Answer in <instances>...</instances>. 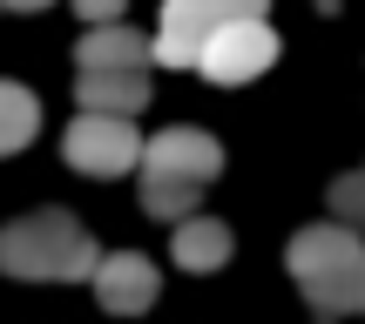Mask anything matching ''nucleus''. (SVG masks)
Returning <instances> with one entry per match:
<instances>
[{"mask_svg": "<svg viewBox=\"0 0 365 324\" xmlns=\"http://www.w3.org/2000/svg\"><path fill=\"white\" fill-rule=\"evenodd\" d=\"M75 61L81 68H149V41L135 34V27H122V21H102V27L81 34Z\"/></svg>", "mask_w": 365, "mask_h": 324, "instance_id": "10", "label": "nucleus"}, {"mask_svg": "<svg viewBox=\"0 0 365 324\" xmlns=\"http://www.w3.org/2000/svg\"><path fill=\"white\" fill-rule=\"evenodd\" d=\"M271 61H277V27L264 21V14H250V21H223L217 34L203 41L196 75L217 81V88H244V81H257Z\"/></svg>", "mask_w": 365, "mask_h": 324, "instance_id": "5", "label": "nucleus"}, {"mask_svg": "<svg viewBox=\"0 0 365 324\" xmlns=\"http://www.w3.org/2000/svg\"><path fill=\"white\" fill-rule=\"evenodd\" d=\"M331 209H339V223H359L365 230V176H339L331 182Z\"/></svg>", "mask_w": 365, "mask_h": 324, "instance_id": "13", "label": "nucleus"}, {"mask_svg": "<svg viewBox=\"0 0 365 324\" xmlns=\"http://www.w3.org/2000/svg\"><path fill=\"white\" fill-rule=\"evenodd\" d=\"M41 129V102L34 88H21V81H0V156H14V149H27Z\"/></svg>", "mask_w": 365, "mask_h": 324, "instance_id": "11", "label": "nucleus"}, {"mask_svg": "<svg viewBox=\"0 0 365 324\" xmlns=\"http://www.w3.org/2000/svg\"><path fill=\"white\" fill-rule=\"evenodd\" d=\"M196 196H203V189H196V182L143 176V209H149V216H156V223H182V216H190V209H196Z\"/></svg>", "mask_w": 365, "mask_h": 324, "instance_id": "12", "label": "nucleus"}, {"mask_svg": "<svg viewBox=\"0 0 365 324\" xmlns=\"http://www.w3.org/2000/svg\"><path fill=\"white\" fill-rule=\"evenodd\" d=\"M122 7H129V0H75V14L88 27H102V21H122Z\"/></svg>", "mask_w": 365, "mask_h": 324, "instance_id": "14", "label": "nucleus"}, {"mask_svg": "<svg viewBox=\"0 0 365 324\" xmlns=\"http://www.w3.org/2000/svg\"><path fill=\"white\" fill-rule=\"evenodd\" d=\"M95 304L102 311H115V318H143L149 304H156V291H163V277H156V263L143 257V250H102V263H95Z\"/></svg>", "mask_w": 365, "mask_h": 324, "instance_id": "7", "label": "nucleus"}, {"mask_svg": "<svg viewBox=\"0 0 365 324\" xmlns=\"http://www.w3.org/2000/svg\"><path fill=\"white\" fill-rule=\"evenodd\" d=\"M0 7H14V14H34V7H54V0H0Z\"/></svg>", "mask_w": 365, "mask_h": 324, "instance_id": "15", "label": "nucleus"}, {"mask_svg": "<svg viewBox=\"0 0 365 324\" xmlns=\"http://www.w3.org/2000/svg\"><path fill=\"white\" fill-rule=\"evenodd\" d=\"M170 250H176V263H182V271L210 277V271H223V263H230L237 236H230V223H217V216H196V209H190V216L176 223Z\"/></svg>", "mask_w": 365, "mask_h": 324, "instance_id": "9", "label": "nucleus"}, {"mask_svg": "<svg viewBox=\"0 0 365 324\" xmlns=\"http://www.w3.org/2000/svg\"><path fill=\"white\" fill-rule=\"evenodd\" d=\"M143 176H170V182H196V189H210V182L223 176V142L210 129H190V122H176V129H156L143 142Z\"/></svg>", "mask_w": 365, "mask_h": 324, "instance_id": "6", "label": "nucleus"}, {"mask_svg": "<svg viewBox=\"0 0 365 324\" xmlns=\"http://www.w3.org/2000/svg\"><path fill=\"white\" fill-rule=\"evenodd\" d=\"M75 108H88V115H135V108H149V68H81Z\"/></svg>", "mask_w": 365, "mask_h": 324, "instance_id": "8", "label": "nucleus"}, {"mask_svg": "<svg viewBox=\"0 0 365 324\" xmlns=\"http://www.w3.org/2000/svg\"><path fill=\"white\" fill-rule=\"evenodd\" d=\"M95 263H102V244L68 209H34L0 230V271L21 284H88Z\"/></svg>", "mask_w": 365, "mask_h": 324, "instance_id": "1", "label": "nucleus"}, {"mask_svg": "<svg viewBox=\"0 0 365 324\" xmlns=\"http://www.w3.org/2000/svg\"><path fill=\"white\" fill-rule=\"evenodd\" d=\"M359 304H365V277H359Z\"/></svg>", "mask_w": 365, "mask_h": 324, "instance_id": "16", "label": "nucleus"}, {"mask_svg": "<svg viewBox=\"0 0 365 324\" xmlns=\"http://www.w3.org/2000/svg\"><path fill=\"white\" fill-rule=\"evenodd\" d=\"M61 156H68L75 176L115 182V176H129V169L143 162V129H135L129 115H88V108H81V115L68 122V135H61Z\"/></svg>", "mask_w": 365, "mask_h": 324, "instance_id": "3", "label": "nucleus"}, {"mask_svg": "<svg viewBox=\"0 0 365 324\" xmlns=\"http://www.w3.org/2000/svg\"><path fill=\"white\" fill-rule=\"evenodd\" d=\"M284 271H291V284L304 291L312 311L339 318V311H352V304H359L365 244H359L352 223H339V216H331V223H304V230L291 236V250H284Z\"/></svg>", "mask_w": 365, "mask_h": 324, "instance_id": "2", "label": "nucleus"}, {"mask_svg": "<svg viewBox=\"0 0 365 324\" xmlns=\"http://www.w3.org/2000/svg\"><path fill=\"white\" fill-rule=\"evenodd\" d=\"M264 7H271V0H170V7H163L156 41H149V61H163V68H196L203 41L217 34L223 21H250V14H264Z\"/></svg>", "mask_w": 365, "mask_h": 324, "instance_id": "4", "label": "nucleus"}]
</instances>
